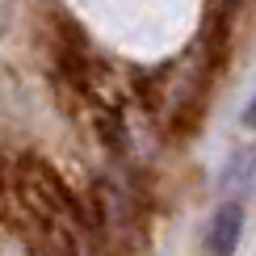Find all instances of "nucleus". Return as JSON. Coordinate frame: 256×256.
Wrapping results in <instances>:
<instances>
[{
  "label": "nucleus",
  "instance_id": "nucleus-1",
  "mask_svg": "<svg viewBox=\"0 0 256 256\" xmlns=\"http://www.w3.org/2000/svg\"><path fill=\"white\" fill-rule=\"evenodd\" d=\"M240 231H244V206H240V202L218 206L214 218H210L206 252H210V256H231V252H236V244H240Z\"/></svg>",
  "mask_w": 256,
  "mask_h": 256
},
{
  "label": "nucleus",
  "instance_id": "nucleus-2",
  "mask_svg": "<svg viewBox=\"0 0 256 256\" xmlns=\"http://www.w3.org/2000/svg\"><path fill=\"white\" fill-rule=\"evenodd\" d=\"M244 126H248V130H256V92H252V101L244 105Z\"/></svg>",
  "mask_w": 256,
  "mask_h": 256
}]
</instances>
